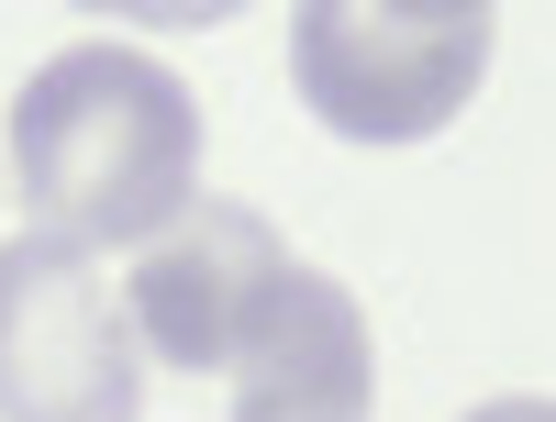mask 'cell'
<instances>
[{"label": "cell", "instance_id": "obj_3", "mask_svg": "<svg viewBox=\"0 0 556 422\" xmlns=\"http://www.w3.org/2000/svg\"><path fill=\"white\" fill-rule=\"evenodd\" d=\"M146 411V345L112 278L67 233L0 245V422H134Z\"/></svg>", "mask_w": 556, "mask_h": 422}, {"label": "cell", "instance_id": "obj_6", "mask_svg": "<svg viewBox=\"0 0 556 422\" xmlns=\"http://www.w3.org/2000/svg\"><path fill=\"white\" fill-rule=\"evenodd\" d=\"M468 422H556V400H479Z\"/></svg>", "mask_w": 556, "mask_h": 422}, {"label": "cell", "instance_id": "obj_2", "mask_svg": "<svg viewBox=\"0 0 556 422\" xmlns=\"http://www.w3.org/2000/svg\"><path fill=\"white\" fill-rule=\"evenodd\" d=\"M290 78L356 145H424L490 78V12L479 0H323L290 23Z\"/></svg>", "mask_w": 556, "mask_h": 422}, {"label": "cell", "instance_id": "obj_1", "mask_svg": "<svg viewBox=\"0 0 556 422\" xmlns=\"http://www.w3.org/2000/svg\"><path fill=\"white\" fill-rule=\"evenodd\" d=\"M12 178L67 245H156L201 201V101L146 44H67L12 101Z\"/></svg>", "mask_w": 556, "mask_h": 422}, {"label": "cell", "instance_id": "obj_5", "mask_svg": "<svg viewBox=\"0 0 556 422\" xmlns=\"http://www.w3.org/2000/svg\"><path fill=\"white\" fill-rule=\"evenodd\" d=\"M223 379H235V422H356L367 411V379H379V356H367V311L323 267L290 256V267L267 278V300L245 311Z\"/></svg>", "mask_w": 556, "mask_h": 422}, {"label": "cell", "instance_id": "obj_4", "mask_svg": "<svg viewBox=\"0 0 556 422\" xmlns=\"http://www.w3.org/2000/svg\"><path fill=\"white\" fill-rule=\"evenodd\" d=\"M290 267V245L256 222V212H235V201H201V212H178L146 256H134V278H123V311H134V345H146L156 367H223L235 356V334H245V311L267 300V278Z\"/></svg>", "mask_w": 556, "mask_h": 422}]
</instances>
